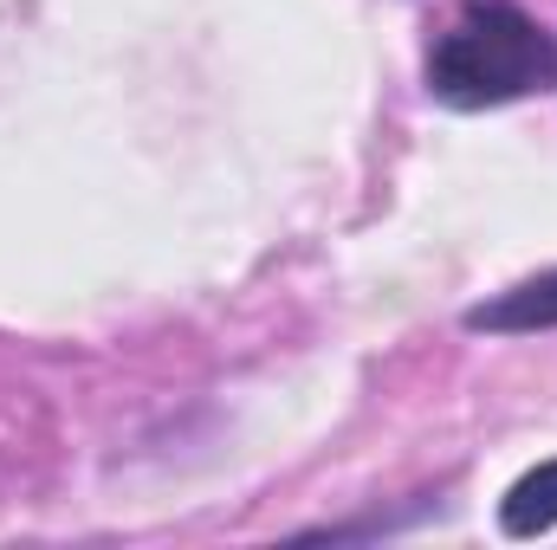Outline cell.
Returning <instances> with one entry per match:
<instances>
[{
  "instance_id": "obj_1",
  "label": "cell",
  "mask_w": 557,
  "mask_h": 550,
  "mask_svg": "<svg viewBox=\"0 0 557 550\" xmlns=\"http://www.w3.org/2000/svg\"><path fill=\"white\" fill-rule=\"evenodd\" d=\"M428 98L447 111H499L557 85V33L519 0H460L428 46Z\"/></svg>"
},
{
  "instance_id": "obj_3",
  "label": "cell",
  "mask_w": 557,
  "mask_h": 550,
  "mask_svg": "<svg viewBox=\"0 0 557 550\" xmlns=\"http://www.w3.org/2000/svg\"><path fill=\"white\" fill-rule=\"evenodd\" d=\"M499 532L506 538H545L557 532V460H539L532 473H519L499 499Z\"/></svg>"
},
{
  "instance_id": "obj_2",
  "label": "cell",
  "mask_w": 557,
  "mask_h": 550,
  "mask_svg": "<svg viewBox=\"0 0 557 550\" xmlns=\"http://www.w3.org/2000/svg\"><path fill=\"white\" fill-rule=\"evenodd\" d=\"M460 324L473 337H545V330H557V266L519 278V285H506V291H493L480 304H467Z\"/></svg>"
}]
</instances>
